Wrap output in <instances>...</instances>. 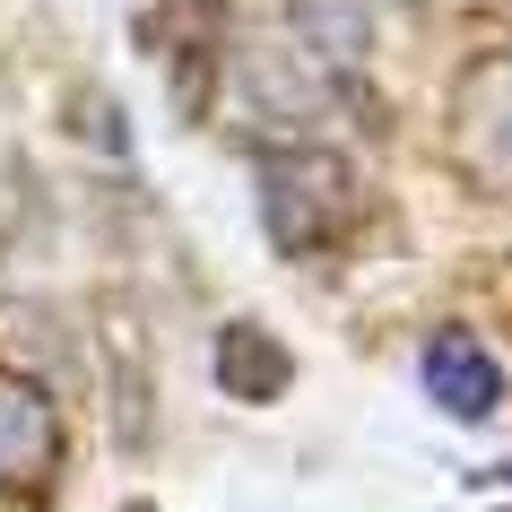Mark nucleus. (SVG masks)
I'll use <instances>...</instances> for the list:
<instances>
[{
	"label": "nucleus",
	"mask_w": 512,
	"mask_h": 512,
	"mask_svg": "<svg viewBox=\"0 0 512 512\" xmlns=\"http://www.w3.org/2000/svg\"><path fill=\"white\" fill-rule=\"evenodd\" d=\"M287 27L322 70H365V53H374V9L365 0H287Z\"/></svg>",
	"instance_id": "obj_6"
},
{
	"label": "nucleus",
	"mask_w": 512,
	"mask_h": 512,
	"mask_svg": "<svg viewBox=\"0 0 512 512\" xmlns=\"http://www.w3.org/2000/svg\"><path fill=\"white\" fill-rule=\"evenodd\" d=\"M452 165L478 191H512V53H469L443 96Z\"/></svg>",
	"instance_id": "obj_2"
},
{
	"label": "nucleus",
	"mask_w": 512,
	"mask_h": 512,
	"mask_svg": "<svg viewBox=\"0 0 512 512\" xmlns=\"http://www.w3.org/2000/svg\"><path fill=\"white\" fill-rule=\"evenodd\" d=\"M209 374H217L226 400L261 408V400H278V391L296 382V356L278 348L261 322H226V330H217V348H209Z\"/></svg>",
	"instance_id": "obj_5"
},
{
	"label": "nucleus",
	"mask_w": 512,
	"mask_h": 512,
	"mask_svg": "<svg viewBox=\"0 0 512 512\" xmlns=\"http://www.w3.org/2000/svg\"><path fill=\"white\" fill-rule=\"evenodd\" d=\"M417 382H426V400L452 417V426H486L495 400H504V365L469 339V330H434L426 356H417Z\"/></svg>",
	"instance_id": "obj_3"
},
{
	"label": "nucleus",
	"mask_w": 512,
	"mask_h": 512,
	"mask_svg": "<svg viewBox=\"0 0 512 512\" xmlns=\"http://www.w3.org/2000/svg\"><path fill=\"white\" fill-rule=\"evenodd\" d=\"M252 191H261V226L287 261H313L348 235L356 217V174L339 148H313V139H287V148H261L252 157Z\"/></svg>",
	"instance_id": "obj_1"
},
{
	"label": "nucleus",
	"mask_w": 512,
	"mask_h": 512,
	"mask_svg": "<svg viewBox=\"0 0 512 512\" xmlns=\"http://www.w3.org/2000/svg\"><path fill=\"white\" fill-rule=\"evenodd\" d=\"M61 469V408L44 382L0 374V486H44Z\"/></svg>",
	"instance_id": "obj_4"
}]
</instances>
